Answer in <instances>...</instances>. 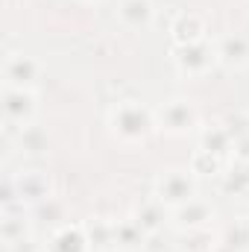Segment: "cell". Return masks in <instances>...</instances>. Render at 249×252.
<instances>
[{
	"mask_svg": "<svg viewBox=\"0 0 249 252\" xmlns=\"http://www.w3.org/2000/svg\"><path fill=\"white\" fill-rule=\"evenodd\" d=\"M220 244H226L229 250H235V252L249 250V220H235V223L220 235Z\"/></svg>",
	"mask_w": 249,
	"mask_h": 252,
	"instance_id": "21",
	"label": "cell"
},
{
	"mask_svg": "<svg viewBox=\"0 0 249 252\" xmlns=\"http://www.w3.org/2000/svg\"><path fill=\"white\" fill-rule=\"evenodd\" d=\"M199 150H208V153H214V156L226 158V156L235 150V138L229 135V129H226L223 124L205 126V129L199 132Z\"/></svg>",
	"mask_w": 249,
	"mask_h": 252,
	"instance_id": "15",
	"label": "cell"
},
{
	"mask_svg": "<svg viewBox=\"0 0 249 252\" xmlns=\"http://www.w3.org/2000/svg\"><path fill=\"white\" fill-rule=\"evenodd\" d=\"M214 217H217L214 205L208 199H202V196H193V199H187L185 205L170 211V223L179 232H202V229H208V223Z\"/></svg>",
	"mask_w": 249,
	"mask_h": 252,
	"instance_id": "8",
	"label": "cell"
},
{
	"mask_svg": "<svg viewBox=\"0 0 249 252\" xmlns=\"http://www.w3.org/2000/svg\"><path fill=\"white\" fill-rule=\"evenodd\" d=\"M170 38L173 44H193V41H202L205 38V21L193 12H179L170 24Z\"/></svg>",
	"mask_w": 249,
	"mask_h": 252,
	"instance_id": "12",
	"label": "cell"
},
{
	"mask_svg": "<svg viewBox=\"0 0 249 252\" xmlns=\"http://www.w3.org/2000/svg\"><path fill=\"white\" fill-rule=\"evenodd\" d=\"M235 158H241V161H249V135H244V138H238L235 141Z\"/></svg>",
	"mask_w": 249,
	"mask_h": 252,
	"instance_id": "23",
	"label": "cell"
},
{
	"mask_svg": "<svg viewBox=\"0 0 249 252\" xmlns=\"http://www.w3.org/2000/svg\"><path fill=\"white\" fill-rule=\"evenodd\" d=\"M214 47H217V62L223 67L238 70V67L249 64V35H244V32H229V35L217 38Z\"/></svg>",
	"mask_w": 249,
	"mask_h": 252,
	"instance_id": "9",
	"label": "cell"
},
{
	"mask_svg": "<svg viewBox=\"0 0 249 252\" xmlns=\"http://www.w3.org/2000/svg\"><path fill=\"white\" fill-rule=\"evenodd\" d=\"M176 252H179V250H176Z\"/></svg>",
	"mask_w": 249,
	"mask_h": 252,
	"instance_id": "26",
	"label": "cell"
},
{
	"mask_svg": "<svg viewBox=\"0 0 249 252\" xmlns=\"http://www.w3.org/2000/svg\"><path fill=\"white\" fill-rule=\"evenodd\" d=\"M153 196L161 199L170 211L185 205L187 199L196 196V176L190 173V167H170V170H161L156 176V185H153Z\"/></svg>",
	"mask_w": 249,
	"mask_h": 252,
	"instance_id": "2",
	"label": "cell"
},
{
	"mask_svg": "<svg viewBox=\"0 0 249 252\" xmlns=\"http://www.w3.org/2000/svg\"><path fill=\"white\" fill-rule=\"evenodd\" d=\"M85 226V235L91 241V250L97 252H106V250H115V223L106 220V217H91L82 223Z\"/></svg>",
	"mask_w": 249,
	"mask_h": 252,
	"instance_id": "16",
	"label": "cell"
},
{
	"mask_svg": "<svg viewBox=\"0 0 249 252\" xmlns=\"http://www.w3.org/2000/svg\"><path fill=\"white\" fill-rule=\"evenodd\" d=\"M0 235H3V244H15V241H24V238H30V220L24 217V205L3 208Z\"/></svg>",
	"mask_w": 249,
	"mask_h": 252,
	"instance_id": "14",
	"label": "cell"
},
{
	"mask_svg": "<svg viewBox=\"0 0 249 252\" xmlns=\"http://www.w3.org/2000/svg\"><path fill=\"white\" fill-rule=\"evenodd\" d=\"M196 124H199L196 106L185 97H173L156 109V126L167 135H187L196 129Z\"/></svg>",
	"mask_w": 249,
	"mask_h": 252,
	"instance_id": "3",
	"label": "cell"
},
{
	"mask_svg": "<svg viewBox=\"0 0 249 252\" xmlns=\"http://www.w3.org/2000/svg\"><path fill=\"white\" fill-rule=\"evenodd\" d=\"M50 252H91L85 226H62L50 241Z\"/></svg>",
	"mask_w": 249,
	"mask_h": 252,
	"instance_id": "13",
	"label": "cell"
},
{
	"mask_svg": "<svg viewBox=\"0 0 249 252\" xmlns=\"http://www.w3.org/2000/svg\"><path fill=\"white\" fill-rule=\"evenodd\" d=\"M44 67L35 56H27V53H15L9 50L3 56V85H21V88H32L38 79H41Z\"/></svg>",
	"mask_w": 249,
	"mask_h": 252,
	"instance_id": "7",
	"label": "cell"
},
{
	"mask_svg": "<svg viewBox=\"0 0 249 252\" xmlns=\"http://www.w3.org/2000/svg\"><path fill=\"white\" fill-rule=\"evenodd\" d=\"M135 223L147 232V235H153V232H161L164 229V223L170 220V208L161 202V199H156V196H150V199H144L138 208H135Z\"/></svg>",
	"mask_w": 249,
	"mask_h": 252,
	"instance_id": "11",
	"label": "cell"
},
{
	"mask_svg": "<svg viewBox=\"0 0 249 252\" xmlns=\"http://www.w3.org/2000/svg\"><path fill=\"white\" fill-rule=\"evenodd\" d=\"M109 126H112L115 138H121L124 144H141L158 129L156 112H150L138 100H118L109 112Z\"/></svg>",
	"mask_w": 249,
	"mask_h": 252,
	"instance_id": "1",
	"label": "cell"
},
{
	"mask_svg": "<svg viewBox=\"0 0 249 252\" xmlns=\"http://www.w3.org/2000/svg\"><path fill=\"white\" fill-rule=\"evenodd\" d=\"M187 167H190V173H193L196 179L220 176V173H223V158H220V156H214V153H208V150H196Z\"/></svg>",
	"mask_w": 249,
	"mask_h": 252,
	"instance_id": "19",
	"label": "cell"
},
{
	"mask_svg": "<svg viewBox=\"0 0 249 252\" xmlns=\"http://www.w3.org/2000/svg\"><path fill=\"white\" fill-rule=\"evenodd\" d=\"M211 252H235V250H229V247H226V244H220V241H217V244H214V247H211Z\"/></svg>",
	"mask_w": 249,
	"mask_h": 252,
	"instance_id": "24",
	"label": "cell"
},
{
	"mask_svg": "<svg viewBox=\"0 0 249 252\" xmlns=\"http://www.w3.org/2000/svg\"><path fill=\"white\" fill-rule=\"evenodd\" d=\"M147 232L135 223V217H126L115 223V250H144Z\"/></svg>",
	"mask_w": 249,
	"mask_h": 252,
	"instance_id": "17",
	"label": "cell"
},
{
	"mask_svg": "<svg viewBox=\"0 0 249 252\" xmlns=\"http://www.w3.org/2000/svg\"><path fill=\"white\" fill-rule=\"evenodd\" d=\"M12 182H15V193H18V202L21 205H38L44 199L53 196V182H50V173L47 170H38V167H21L18 173H12Z\"/></svg>",
	"mask_w": 249,
	"mask_h": 252,
	"instance_id": "5",
	"label": "cell"
},
{
	"mask_svg": "<svg viewBox=\"0 0 249 252\" xmlns=\"http://www.w3.org/2000/svg\"><path fill=\"white\" fill-rule=\"evenodd\" d=\"M15 144H18V150L21 153H41L44 147H47V135H44V129L35 124H27L18 135H15Z\"/></svg>",
	"mask_w": 249,
	"mask_h": 252,
	"instance_id": "20",
	"label": "cell"
},
{
	"mask_svg": "<svg viewBox=\"0 0 249 252\" xmlns=\"http://www.w3.org/2000/svg\"><path fill=\"white\" fill-rule=\"evenodd\" d=\"M223 126L229 129V135H232L235 141H238V138H244V135H249V118H247V115H232Z\"/></svg>",
	"mask_w": 249,
	"mask_h": 252,
	"instance_id": "22",
	"label": "cell"
},
{
	"mask_svg": "<svg viewBox=\"0 0 249 252\" xmlns=\"http://www.w3.org/2000/svg\"><path fill=\"white\" fill-rule=\"evenodd\" d=\"M38 109L35 88H21V85H3V121L15 126L32 124Z\"/></svg>",
	"mask_w": 249,
	"mask_h": 252,
	"instance_id": "6",
	"label": "cell"
},
{
	"mask_svg": "<svg viewBox=\"0 0 249 252\" xmlns=\"http://www.w3.org/2000/svg\"><path fill=\"white\" fill-rule=\"evenodd\" d=\"M156 18L153 0H121L118 3V21L126 30H147Z\"/></svg>",
	"mask_w": 249,
	"mask_h": 252,
	"instance_id": "10",
	"label": "cell"
},
{
	"mask_svg": "<svg viewBox=\"0 0 249 252\" xmlns=\"http://www.w3.org/2000/svg\"><path fill=\"white\" fill-rule=\"evenodd\" d=\"M85 3H94V0H85Z\"/></svg>",
	"mask_w": 249,
	"mask_h": 252,
	"instance_id": "25",
	"label": "cell"
},
{
	"mask_svg": "<svg viewBox=\"0 0 249 252\" xmlns=\"http://www.w3.org/2000/svg\"><path fill=\"white\" fill-rule=\"evenodd\" d=\"M173 62L179 67V73H185V76H205L214 64H220L217 62V47L208 38L173 47Z\"/></svg>",
	"mask_w": 249,
	"mask_h": 252,
	"instance_id": "4",
	"label": "cell"
},
{
	"mask_svg": "<svg viewBox=\"0 0 249 252\" xmlns=\"http://www.w3.org/2000/svg\"><path fill=\"white\" fill-rule=\"evenodd\" d=\"M220 182H223V190H226V193L247 196V193H249V161L235 158V161H232V167L220 173Z\"/></svg>",
	"mask_w": 249,
	"mask_h": 252,
	"instance_id": "18",
	"label": "cell"
}]
</instances>
